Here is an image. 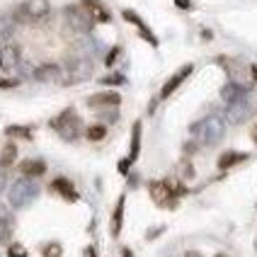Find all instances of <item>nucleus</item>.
<instances>
[{"mask_svg": "<svg viewBox=\"0 0 257 257\" xmlns=\"http://www.w3.org/2000/svg\"><path fill=\"white\" fill-rule=\"evenodd\" d=\"M151 197L156 201L160 209H172L175 204H177V197L180 194H185V187L180 185H172L168 180H163V182H151Z\"/></svg>", "mask_w": 257, "mask_h": 257, "instance_id": "nucleus-1", "label": "nucleus"}, {"mask_svg": "<svg viewBox=\"0 0 257 257\" xmlns=\"http://www.w3.org/2000/svg\"><path fill=\"white\" fill-rule=\"evenodd\" d=\"M223 131H226V126H223V121L218 116H206V119H201L199 124L192 126V134L199 139V143H206V146H214V143L221 141Z\"/></svg>", "mask_w": 257, "mask_h": 257, "instance_id": "nucleus-2", "label": "nucleus"}, {"mask_svg": "<svg viewBox=\"0 0 257 257\" xmlns=\"http://www.w3.org/2000/svg\"><path fill=\"white\" fill-rule=\"evenodd\" d=\"M39 197V187L32 182V177H22L10 187V206L15 209H22Z\"/></svg>", "mask_w": 257, "mask_h": 257, "instance_id": "nucleus-3", "label": "nucleus"}, {"mask_svg": "<svg viewBox=\"0 0 257 257\" xmlns=\"http://www.w3.org/2000/svg\"><path fill=\"white\" fill-rule=\"evenodd\" d=\"M51 128H56L58 134H61V139H66V141H75L78 136H80V116L75 114L73 109H63L56 119H51Z\"/></svg>", "mask_w": 257, "mask_h": 257, "instance_id": "nucleus-4", "label": "nucleus"}, {"mask_svg": "<svg viewBox=\"0 0 257 257\" xmlns=\"http://www.w3.org/2000/svg\"><path fill=\"white\" fill-rule=\"evenodd\" d=\"M51 13V3L49 0H25L17 8V20L20 22H42Z\"/></svg>", "mask_w": 257, "mask_h": 257, "instance_id": "nucleus-5", "label": "nucleus"}, {"mask_svg": "<svg viewBox=\"0 0 257 257\" xmlns=\"http://www.w3.org/2000/svg\"><path fill=\"white\" fill-rule=\"evenodd\" d=\"M66 20H68V25H71L75 32H90L92 25H95V20L85 13L83 5H68V8H66Z\"/></svg>", "mask_w": 257, "mask_h": 257, "instance_id": "nucleus-6", "label": "nucleus"}, {"mask_svg": "<svg viewBox=\"0 0 257 257\" xmlns=\"http://www.w3.org/2000/svg\"><path fill=\"white\" fill-rule=\"evenodd\" d=\"M192 71H194V66H192V63H187V66H182V68H180V71L175 73V75H172L170 80H168V83L163 85V90H160V97H163V100H168V97H170L172 92H175V90H177V87L182 85V83H185L187 78L192 75Z\"/></svg>", "mask_w": 257, "mask_h": 257, "instance_id": "nucleus-7", "label": "nucleus"}, {"mask_svg": "<svg viewBox=\"0 0 257 257\" xmlns=\"http://www.w3.org/2000/svg\"><path fill=\"white\" fill-rule=\"evenodd\" d=\"M80 5L85 8V13L95 20V22H109L112 20V15H109V10L102 5L100 0H80Z\"/></svg>", "mask_w": 257, "mask_h": 257, "instance_id": "nucleus-8", "label": "nucleus"}, {"mask_svg": "<svg viewBox=\"0 0 257 257\" xmlns=\"http://www.w3.org/2000/svg\"><path fill=\"white\" fill-rule=\"evenodd\" d=\"M119 102H121V95L114 90H107V92H97L87 97V107H116Z\"/></svg>", "mask_w": 257, "mask_h": 257, "instance_id": "nucleus-9", "label": "nucleus"}, {"mask_svg": "<svg viewBox=\"0 0 257 257\" xmlns=\"http://www.w3.org/2000/svg\"><path fill=\"white\" fill-rule=\"evenodd\" d=\"M51 189L61 194L66 201H78V192H75V187H73L71 180H66V177H56L54 182H51Z\"/></svg>", "mask_w": 257, "mask_h": 257, "instance_id": "nucleus-10", "label": "nucleus"}, {"mask_svg": "<svg viewBox=\"0 0 257 257\" xmlns=\"http://www.w3.org/2000/svg\"><path fill=\"white\" fill-rule=\"evenodd\" d=\"M34 78L39 83H56V80H61V66H56V63H44V66H39L34 71Z\"/></svg>", "mask_w": 257, "mask_h": 257, "instance_id": "nucleus-11", "label": "nucleus"}, {"mask_svg": "<svg viewBox=\"0 0 257 257\" xmlns=\"http://www.w3.org/2000/svg\"><path fill=\"white\" fill-rule=\"evenodd\" d=\"M121 17H124L126 22H131V25H136V27H139V32H141V37L146 39V42H151L153 46H158V39L153 37V34H151V29L146 27V22H143V20L136 13H134V10H124V13H121Z\"/></svg>", "mask_w": 257, "mask_h": 257, "instance_id": "nucleus-12", "label": "nucleus"}, {"mask_svg": "<svg viewBox=\"0 0 257 257\" xmlns=\"http://www.w3.org/2000/svg\"><path fill=\"white\" fill-rule=\"evenodd\" d=\"M13 228H15L13 214L8 211V206H3V204H0V240H3V243H5L8 238H10Z\"/></svg>", "mask_w": 257, "mask_h": 257, "instance_id": "nucleus-13", "label": "nucleus"}, {"mask_svg": "<svg viewBox=\"0 0 257 257\" xmlns=\"http://www.w3.org/2000/svg\"><path fill=\"white\" fill-rule=\"evenodd\" d=\"M20 170H22V175L25 177H42L44 172H46V163L44 160H25L22 165H20Z\"/></svg>", "mask_w": 257, "mask_h": 257, "instance_id": "nucleus-14", "label": "nucleus"}, {"mask_svg": "<svg viewBox=\"0 0 257 257\" xmlns=\"http://www.w3.org/2000/svg\"><path fill=\"white\" fill-rule=\"evenodd\" d=\"M124 204H126V197L121 194L119 201H116V206H114V214H112V235H114V238L121 233V223H124Z\"/></svg>", "mask_w": 257, "mask_h": 257, "instance_id": "nucleus-15", "label": "nucleus"}, {"mask_svg": "<svg viewBox=\"0 0 257 257\" xmlns=\"http://www.w3.org/2000/svg\"><path fill=\"white\" fill-rule=\"evenodd\" d=\"M90 73H92V63H87V61H75L68 83H80V80H85Z\"/></svg>", "mask_w": 257, "mask_h": 257, "instance_id": "nucleus-16", "label": "nucleus"}, {"mask_svg": "<svg viewBox=\"0 0 257 257\" xmlns=\"http://www.w3.org/2000/svg\"><path fill=\"white\" fill-rule=\"evenodd\" d=\"M141 128H143L141 121H136L134 128H131V153H128V160H131V163H136V158L141 153Z\"/></svg>", "mask_w": 257, "mask_h": 257, "instance_id": "nucleus-17", "label": "nucleus"}, {"mask_svg": "<svg viewBox=\"0 0 257 257\" xmlns=\"http://www.w3.org/2000/svg\"><path fill=\"white\" fill-rule=\"evenodd\" d=\"M221 97L228 102V104H233V102L243 100V97H245V90L240 85H235V83H228V85L221 90Z\"/></svg>", "mask_w": 257, "mask_h": 257, "instance_id": "nucleus-18", "label": "nucleus"}, {"mask_svg": "<svg viewBox=\"0 0 257 257\" xmlns=\"http://www.w3.org/2000/svg\"><path fill=\"white\" fill-rule=\"evenodd\" d=\"M245 158H247L245 153H226V156L218 158V168H221V170H228L235 163H243Z\"/></svg>", "mask_w": 257, "mask_h": 257, "instance_id": "nucleus-19", "label": "nucleus"}, {"mask_svg": "<svg viewBox=\"0 0 257 257\" xmlns=\"http://www.w3.org/2000/svg\"><path fill=\"white\" fill-rule=\"evenodd\" d=\"M15 158H17V146H15V143H8V146L3 148V153H0V168H10L15 163Z\"/></svg>", "mask_w": 257, "mask_h": 257, "instance_id": "nucleus-20", "label": "nucleus"}, {"mask_svg": "<svg viewBox=\"0 0 257 257\" xmlns=\"http://www.w3.org/2000/svg\"><path fill=\"white\" fill-rule=\"evenodd\" d=\"M247 107H245V97L243 100H238V102H233L230 104V109H228V116H230V121H240L243 116H247Z\"/></svg>", "mask_w": 257, "mask_h": 257, "instance_id": "nucleus-21", "label": "nucleus"}, {"mask_svg": "<svg viewBox=\"0 0 257 257\" xmlns=\"http://www.w3.org/2000/svg\"><path fill=\"white\" fill-rule=\"evenodd\" d=\"M85 136L90 141H102L107 136V126L104 124H95V126H87L85 128Z\"/></svg>", "mask_w": 257, "mask_h": 257, "instance_id": "nucleus-22", "label": "nucleus"}, {"mask_svg": "<svg viewBox=\"0 0 257 257\" xmlns=\"http://www.w3.org/2000/svg\"><path fill=\"white\" fill-rule=\"evenodd\" d=\"M42 252H44V257H61L63 255V247L58 243H46L42 247Z\"/></svg>", "mask_w": 257, "mask_h": 257, "instance_id": "nucleus-23", "label": "nucleus"}, {"mask_svg": "<svg viewBox=\"0 0 257 257\" xmlns=\"http://www.w3.org/2000/svg\"><path fill=\"white\" fill-rule=\"evenodd\" d=\"M5 134L8 136H20V139H32V131L27 126H8Z\"/></svg>", "mask_w": 257, "mask_h": 257, "instance_id": "nucleus-24", "label": "nucleus"}, {"mask_svg": "<svg viewBox=\"0 0 257 257\" xmlns=\"http://www.w3.org/2000/svg\"><path fill=\"white\" fill-rule=\"evenodd\" d=\"M102 83L104 85H121L124 83V75H107V78H102Z\"/></svg>", "mask_w": 257, "mask_h": 257, "instance_id": "nucleus-25", "label": "nucleus"}, {"mask_svg": "<svg viewBox=\"0 0 257 257\" xmlns=\"http://www.w3.org/2000/svg\"><path fill=\"white\" fill-rule=\"evenodd\" d=\"M119 54H121V49H119V46H114V49H112V51L107 54V58H104V63H107V66H112V63H114L116 58H119Z\"/></svg>", "mask_w": 257, "mask_h": 257, "instance_id": "nucleus-26", "label": "nucleus"}, {"mask_svg": "<svg viewBox=\"0 0 257 257\" xmlns=\"http://www.w3.org/2000/svg\"><path fill=\"white\" fill-rule=\"evenodd\" d=\"M8 255L10 257H27V252H25V247H20V245H10Z\"/></svg>", "mask_w": 257, "mask_h": 257, "instance_id": "nucleus-27", "label": "nucleus"}, {"mask_svg": "<svg viewBox=\"0 0 257 257\" xmlns=\"http://www.w3.org/2000/svg\"><path fill=\"white\" fill-rule=\"evenodd\" d=\"M8 187V172H5V168H0V192Z\"/></svg>", "mask_w": 257, "mask_h": 257, "instance_id": "nucleus-28", "label": "nucleus"}, {"mask_svg": "<svg viewBox=\"0 0 257 257\" xmlns=\"http://www.w3.org/2000/svg\"><path fill=\"white\" fill-rule=\"evenodd\" d=\"M175 5H177L180 10H189V8H192V0H175Z\"/></svg>", "mask_w": 257, "mask_h": 257, "instance_id": "nucleus-29", "label": "nucleus"}, {"mask_svg": "<svg viewBox=\"0 0 257 257\" xmlns=\"http://www.w3.org/2000/svg\"><path fill=\"white\" fill-rule=\"evenodd\" d=\"M182 175H185V177H194V170H192V165H189V163L182 168Z\"/></svg>", "mask_w": 257, "mask_h": 257, "instance_id": "nucleus-30", "label": "nucleus"}, {"mask_svg": "<svg viewBox=\"0 0 257 257\" xmlns=\"http://www.w3.org/2000/svg\"><path fill=\"white\" fill-rule=\"evenodd\" d=\"M121 257H134V252H131L128 247H124V250H121Z\"/></svg>", "mask_w": 257, "mask_h": 257, "instance_id": "nucleus-31", "label": "nucleus"}, {"mask_svg": "<svg viewBox=\"0 0 257 257\" xmlns=\"http://www.w3.org/2000/svg\"><path fill=\"white\" fill-rule=\"evenodd\" d=\"M185 257H201V255H199V252H194V250H189V252H187Z\"/></svg>", "mask_w": 257, "mask_h": 257, "instance_id": "nucleus-32", "label": "nucleus"}, {"mask_svg": "<svg viewBox=\"0 0 257 257\" xmlns=\"http://www.w3.org/2000/svg\"><path fill=\"white\" fill-rule=\"evenodd\" d=\"M250 73H252V78H255V83H257V66H252V68H250Z\"/></svg>", "mask_w": 257, "mask_h": 257, "instance_id": "nucleus-33", "label": "nucleus"}, {"mask_svg": "<svg viewBox=\"0 0 257 257\" xmlns=\"http://www.w3.org/2000/svg\"><path fill=\"white\" fill-rule=\"evenodd\" d=\"M252 139H255V143H257V126H255V131H252Z\"/></svg>", "mask_w": 257, "mask_h": 257, "instance_id": "nucleus-34", "label": "nucleus"}, {"mask_svg": "<svg viewBox=\"0 0 257 257\" xmlns=\"http://www.w3.org/2000/svg\"><path fill=\"white\" fill-rule=\"evenodd\" d=\"M216 257H226V255H216Z\"/></svg>", "mask_w": 257, "mask_h": 257, "instance_id": "nucleus-35", "label": "nucleus"}]
</instances>
